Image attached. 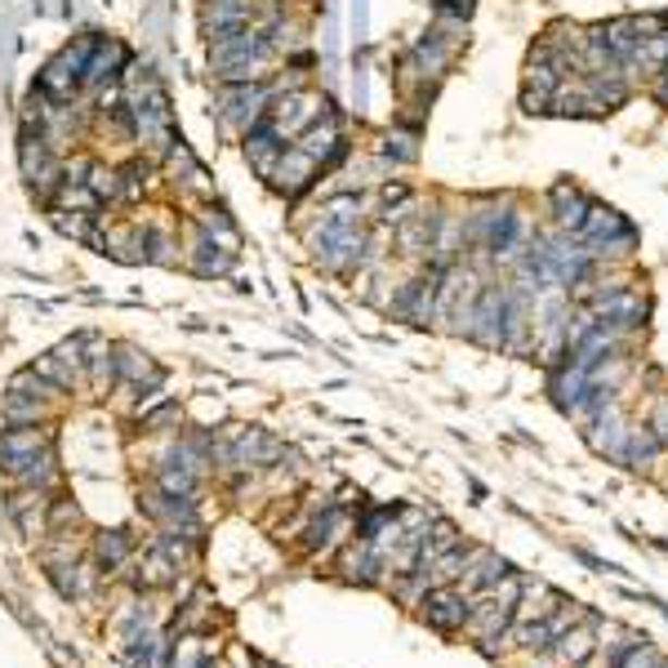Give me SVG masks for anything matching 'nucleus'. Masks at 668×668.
<instances>
[{"label":"nucleus","instance_id":"nucleus-1","mask_svg":"<svg viewBox=\"0 0 668 668\" xmlns=\"http://www.w3.org/2000/svg\"><path fill=\"white\" fill-rule=\"evenodd\" d=\"M419 606H423L419 619H423L428 629H437V633L455 638V633H463V624H468L472 597H468L459 584H437V589H428V593H423Z\"/></svg>","mask_w":668,"mask_h":668},{"label":"nucleus","instance_id":"nucleus-2","mask_svg":"<svg viewBox=\"0 0 668 668\" xmlns=\"http://www.w3.org/2000/svg\"><path fill=\"white\" fill-rule=\"evenodd\" d=\"M272 103V89L263 81H246V85H219V116L227 129H250Z\"/></svg>","mask_w":668,"mask_h":668},{"label":"nucleus","instance_id":"nucleus-3","mask_svg":"<svg viewBox=\"0 0 668 668\" xmlns=\"http://www.w3.org/2000/svg\"><path fill=\"white\" fill-rule=\"evenodd\" d=\"M330 112V99H321V94H304V89H295V94H285V99H276L263 116L276 125V134L281 138H299L317 116H325Z\"/></svg>","mask_w":668,"mask_h":668},{"label":"nucleus","instance_id":"nucleus-4","mask_svg":"<svg viewBox=\"0 0 668 668\" xmlns=\"http://www.w3.org/2000/svg\"><path fill=\"white\" fill-rule=\"evenodd\" d=\"M629 415H624V406L619 401H610L602 415H593L589 419V428H584V437H589V446L597 450V455H606V459H624V442H629Z\"/></svg>","mask_w":668,"mask_h":668},{"label":"nucleus","instance_id":"nucleus-5","mask_svg":"<svg viewBox=\"0 0 668 668\" xmlns=\"http://www.w3.org/2000/svg\"><path fill=\"white\" fill-rule=\"evenodd\" d=\"M295 148L308 152L317 165H330L334 157H344V129H339V116H334V112L317 116V121L295 138Z\"/></svg>","mask_w":668,"mask_h":668},{"label":"nucleus","instance_id":"nucleus-6","mask_svg":"<svg viewBox=\"0 0 668 668\" xmlns=\"http://www.w3.org/2000/svg\"><path fill=\"white\" fill-rule=\"evenodd\" d=\"M125 63H129L125 45H121L116 36H99V40H94V50H89V63H85L81 85H85V89H94V85H112V81H121Z\"/></svg>","mask_w":668,"mask_h":668},{"label":"nucleus","instance_id":"nucleus-7","mask_svg":"<svg viewBox=\"0 0 668 668\" xmlns=\"http://www.w3.org/2000/svg\"><path fill=\"white\" fill-rule=\"evenodd\" d=\"M512 570H517V566H512L508 557H499V553H491V548H477L472 561H468V570H463V580H459V589H463L468 597H482V593H491L499 580H508Z\"/></svg>","mask_w":668,"mask_h":668},{"label":"nucleus","instance_id":"nucleus-8","mask_svg":"<svg viewBox=\"0 0 668 668\" xmlns=\"http://www.w3.org/2000/svg\"><path fill=\"white\" fill-rule=\"evenodd\" d=\"M317 170H321V165H317L308 152H299V148H285V152H281V161H276V170L268 174V183L276 187L281 197H299V193H308V187H312Z\"/></svg>","mask_w":668,"mask_h":668},{"label":"nucleus","instance_id":"nucleus-9","mask_svg":"<svg viewBox=\"0 0 668 668\" xmlns=\"http://www.w3.org/2000/svg\"><path fill=\"white\" fill-rule=\"evenodd\" d=\"M281 152H285V138L276 134V125H272L268 116H259V121L246 129V161L255 165L259 178H268V174L276 170Z\"/></svg>","mask_w":668,"mask_h":668},{"label":"nucleus","instance_id":"nucleus-10","mask_svg":"<svg viewBox=\"0 0 668 668\" xmlns=\"http://www.w3.org/2000/svg\"><path fill=\"white\" fill-rule=\"evenodd\" d=\"M201 27L214 32H236V27H255V5L250 0H206Z\"/></svg>","mask_w":668,"mask_h":668},{"label":"nucleus","instance_id":"nucleus-11","mask_svg":"<svg viewBox=\"0 0 668 668\" xmlns=\"http://www.w3.org/2000/svg\"><path fill=\"white\" fill-rule=\"evenodd\" d=\"M659 459H664L659 437L651 433L646 423H633V428H629V442H624V459H619V463L633 468V472H655Z\"/></svg>","mask_w":668,"mask_h":668},{"label":"nucleus","instance_id":"nucleus-12","mask_svg":"<svg viewBox=\"0 0 668 668\" xmlns=\"http://www.w3.org/2000/svg\"><path fill=\"white\" fill-rule=\"evenodd\" d=\"M40 450H45V433H36V423L32 428H5V433H0V459H5V468L23 463Z\"/></svg>","mask_w":668,"mask_h":668},{"label":"nucleus","instance_id":"nucleus-13","mask_svg":"<svg viewBox=\"0 0 668 668\" xmlns=\"http://www.w3.org/2000/svg\"><path fill=\"white\" fill-rule=\"evenodd\" d=\"M553 201H557V223L561 227H584V219H589V210H593V201L584 197V193H576V187H557V193H553Z\"/></svg>","mask_w":668,"mask_h":668},{"label":"nucleus","instance_id":"nucleus-14","mask_svg":"<svg viewBox=\"0 0 668 668\" xmlns=\"http://www.w3.org/2000/svg\"><path fill=\"white\" fill-rule=\"evenodd\" d=\"M85 187L99 201H121V170L103 165V161H89V174H85Z\"/></svg>","mask_w":668,"mask_h":668},{"label":"nucleus","instance_id":"nucleus-15","mask_svg":"<svg viewBox=\"0 0 668 668\" xmlns=\"http://www.w3.org/2000/svg\"><path fill=\"white\" fill-rule=\"evenodd\" d=\"M0 415H5L10 423H18V428H32L40 419V401L36 397H23V393H10L5 397V410H0Z\"/></svg>","mask_w":668,"mask_h":668},{"label":"nucleus","instance_id":"nucleus-16","mask_svg":"<svg viewBox=\"0 0 668 668\" xmlns=\"http://www.w3.org/2000/svg\"><path fill=\"white\" fill-rule=\"evenodd\" d=\"M606 668H664V655L651 646V642H638L633 651H624L615 664H606Z\"/></svg>","mask_w":668,"mask_h":668},{"label":"nucleus","instance_id":"nucleus-17","mask_svg":"<svg viewBox=\"0 0 668 668\" xmlns=\"http://www.w3.org/2000/svg\"><path fill=\"white\" fill-rule=\"evenodd\" d=\"M89 344H94V339H89ZM89 370H94V384H99V388H108L112 379H116V357H112V348H108V344H94Z\"/></svg>","mask_w":668,"mask_h":668},{"label":"nucleus","instance_id":"nucleus-18","mask_svg":"<svg viewBox=\"0 0 668 668\" xmlns=\"http://www.w3.org/2000/svg\"><path fill=\"white\" fill-rule=\"evenodd\" d=\"M14 393L45 401V397H54V384H50V379H40L36 370H23V374H14Z\"/></svg>","mask_w":668,"mask_h":668},{"label":"nucleus","instance_id":"nucleus-19","mask_svg":"<svg viewBox=\"0 0 668 668\" xmlns=\"http://www.w3.org/2000/svg\"><path fill=\"white\" fill-rule=\"evenodd\" d=\"M646 428L659 437V446L668 450V393L664 397H655V406H651V419H646Z\"/></svg>","mask_w":668,"mask_h":668},{"label":"nucleus","instance_id":"nucleus-20","mask_svg":"<svg viewBox=\"0 0 668 668\" xmlns=\"http://www.w3.org/2000/svg\"><path fill=\"white\" fill-rule=\"evenodd\" d=\"M125 553H129V544H125V535H121V531H112V535H103V540H99V557H103L108 566H121V561H125Z\"/></svg>","mask_w":668,"mask_h":668},{"label":"nucleus","instance_id":"nucleus-21","mask_svg":"<svg viewBox=\"0 0 668 668\" xmlns=\"http://www.w3.org/2000/svg\"><path fill=\"white\" fill-rule=\"evenodd\" d=\"M570 553H576V561H584L589 570H602V576H619V566H615V561H602V557L589 553V548H570Z\"/></svg>","mask_w":668,"mask_h":668},{"label":"nucleus","instance_id":"nucleus-22","mask_svg":"<svg viewBox=\"0 0 668 668\" xmlns=\"http://www.w3.org/2000/svg\"><path fill=\"white\" fill-rule=\"evenodd\" d=\"M352 32H357V40H366V0L352 5Z\"/></svg>","mask_w":668,"mask_h":668},{"label":"nucleus","instance_id":"nucleus-23","mask_svg":"<svg viewBox=\"0 0 668 668\" xmlns=\"http://www.w3.org/2000/svg\"><path fill=\"white\" fill-rule=\"evenodd\" d=\"M664 486H668V472H664Z\"/></svg>","mask_w":668,"mask_h":668}]
</instances>
